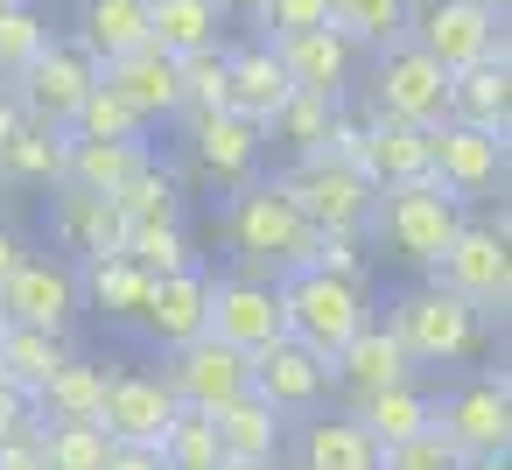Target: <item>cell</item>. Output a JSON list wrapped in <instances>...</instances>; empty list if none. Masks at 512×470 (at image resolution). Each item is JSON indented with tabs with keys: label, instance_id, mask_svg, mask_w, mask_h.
<instances>
[{
	"label": "cell",
	"instance_id": "cell-1",
	"mask_svg": "<svg viewBox=\"0 0 512 470\" xmlns=\"http://www.w3.org/2000/svg\"><path fill=\"white\" fill-rule=\"evenodd\" d=\"M225 239L239 246V274L253 281H281L295 267H309V246H316V225L295 211V197L274 183H239L232 211H225Z\"/></svg>",
	"mask_w": 512,
	"mask_h": 470
},
{
	"label": "cell",
	"instance_id": "cell-2",
	"mask_svg": "<svg viewBox=\"0 0 512 470\" xmlns=\"http://www.w3.org/2000/svg\"><path fill=\"white\" fill-rule=\"evenodd\" d=\"M274 295H281L288 337H295L309 358H323V365H337V351L372 323L365 288H358V281H337V274H316V267L281 274V281H274Z\"/></svg>",
	"mask_w": 512,
	"mask_h": 470
},
{
	"label": "cell",
	"instance_id": "cell-3",
	"mask_svg": "<svg viewBox=\"0 0 512 470\" xmlns=\"http://www.w3.org/2000/svg\"><path fill=\"white\" fill-rule=\"evenodd\" d=\"M463 204L435 183V176H421V183H400V190H379V204H372V239L393 253V260H407V267H435L442 253H449V239L463 232Z\"/></svg>",
	"mask_w": 512,
	"mask_h": 470
},
{
	"label": "cell",
	"instance_id": "cell-4",
	"mask_svg": "<svg viewBox=\"0 0 512 470\" xmlns=\"http://www.w3.org/2000/svg\"><path fill=\"white\" fill-rule=\"evenodd\" d=\"M393 337L407 344V358L428 372V365H463V358H484V344H491V323L470 309V302H456L449 288H435V281H421V288H407L400 302H393Z\"/></svg>",
	"mask_w": 512,
	"mask_h": 470
},
{
	"label": "cell",
	"instance_id": "cell-5",
	"mask_svg": "<svg viewBox=\"0 0 512 470\" xmlns=\"http://www.w3.org/2000/svg\"><path fill=\"white\" fill-rule=\"evenodd\" d=\"M435 288H449L456 302H470L484 323H505V302H512V246H505V218L498 225H470L449 239V253L428 267Z\"/></svg>",
	"mask_w": 512,
	"mask_h": 470
},
{
	"label": "cell",
	"instance_id": "cell-6",
	"mask_svg": "<svg viewBox=\"0 0 512 470\" xmlns=\"http://www.w3.org/2000/svg\"><path fill=\"white\" fill-rule=\"evenodd\" d=\"M92 85H99V64H92L71 36H50V43L36 50V64L15 78V106H22L29 127L71 134V120H78V106H85Z\"/></svg>",
	"mask_w": 512,
	"mask_h": 470
},
{
	"label": "cell",
	"instance_id": "cell-7",
	"mask_svg": "<svg viewBox=\"0 0 512 470\" xmlns=\"http://www.w3.org/2000/svg\"><path fill=\"white\" fill-rule=\"evenodd\" d=\"M372 120H400V127L435 134L449 120V71L435 57H421L414 43L379 50V64H372Z\"/></svg>",
	"mask_w": 512,
	"mask_h": 470
},
{
	"label": "cell",
	"instance_id": "cell-8",
	"mask_svg": "<svg viewBox=\"0 0 512 470\" xmlns=\"http://www.w3.org/2000/svg\"><path fill=\"white\" fill-rule=\"evenodd\" d=\"M407 43L421 57H435L449 78L456 71H477V64H505V22L470 8V0H428V8L414 15Z\"/></svg>",
	"mask_w": 512,
	"mask_h": 470
},
{
	"label": "cell",
	"instance_id": "cell-9",
	"mask_svg": "<svg viewBox=\"0 0 512 470\" xmlns=\"http://www.w3.org/2000/svg\"><path fill=\"white\" fill-rule=\"evenodd\" d=\"M281 190L295 197V211H302L316 232H351V239H365V225H372V204H379V190H372L358 169L330 162V155H309V162H295V169L281 176Z\"/></svg>",
	"mask_w": 512,
	"mask_h": 470
},
{
	"label": "cell",
	"instance_id": "cell-10",
	"mask_svg": "<svg viewBox=\"0 0 512 470\" xmlns=\"http://www.w3.org/2000/svg\"><path fill=\"white\" fill-rule=\"evenodd\" d=\"M78 267L57 260V253H22V267L8 274V288H0V323H29V330H57L71 337L78 323Z\"/></svg>",
	"mask_w": 512,
	"mask_h": 470
},
{
	"label": "cell",
	"instance_id": "cell-11",
	"mask_svg": "<svg viewBox=\"0 0 512 470\" xmlns=\"http://www.w3.org/2000/svg\"><path fill=\"white\" fill-rule=\"evenodd\" d=\"M162 379H169L176 407L218 414V407H232L239 393H253V358L232 351V344H218V337H197V344L169 351V372H162Z\"/></svg>",
	"mask_w": 512,
	"mask_h": 470
},
{
	"label": "cell",
	"instance_id": "cell-12",
	"mask_svg": "<svg viewBox=\"0 0 512 470\" xmlns=\"http://www.w3.org/2000/svg\"><path fill=\"white\" fill-rule=\"evenodd\" d=\"M435 428H442L463 456L512 449V379H505V372H477V379H463L449 400H435Z\"/></svg>",
	"mask_w": 512,
	"mask_h": 470
},
{
	"label": "cell",
	"instance_id": "cell-13",
	"mask_svg": "<svg viewBox=\"0 0 512 470\" xmlns=\"http://www.w3.org/2000/svg\"><path fill=\"white\" fill-rule=\"evenodd\" d=\"M428 176L470 211L477 197H491L498 183H505V141L498 134H477V127H456V120H442L435 134H428Z\"/></svg>",
	"mask_w": 512,
	"mask_h": 470
},
{
	"label": "cell",
	"instance_id": "cell-14",
	"mask_svg": "<svg viewBox=\"0 0 512 470\" xmlns=\"http://www.w3.org/2000/svg\"><path fill=\"white\" fill-rule=\"evenodd\" d=\"M211 337L232 344V351H246V358H260L267 344H281V337H288V316H281L274 281L225 274V281L211 288Z\"/></svg>",
	"mask_w": 512,
	"mask_h": 470
},
{
	"label": "cell",
	"instance_id": "cell-15",
	"mask_svg": "<svg viewBox=\"0 0 512 470\" xmlns=\"http://www.w3.org/2000/svg\"><path fill=\"white\" fill-rule=\"evenodd\" d=\"M50 232H57L64 253H78L71 267H92V260H120V253H127V218H120V204H113V197H92V190H78V183L50 190Z\"/></svg>",
	"mask_w": 512,
	"mask_h": 470
},
{
	"label": "cell",
	"instance_id": "cell-16",
	"mask_svg": "<svg viewBox=\"0 0 512 470\" xmlns=\"http://www.w3.org/2000/svg\"><path fill=\"white\" fill-rule=\"evenodd\" d=\"M211 288H218V274H211V267L162 274V281H155V295H148V316H141L148 344H155V351H183V344L211 337Z\"/></svg>",
	"mask_w": 512,
	"mask_h": 470
},
{
	"label": "cell",
	"instance_id": "cell-17",
	"mask_svg": "<svg viewBox=\"0 0 512 470\" xmlns=\"http://www.w3.org/2000/svg\"><path fill=\"white\" fill-rule=\"evenodd\" d=\"M323 393H330V365L323 358H309L295 337H281V344H267L260 358H253V400H267L281 421H309L316 407H323Z\"/></svg>",
	"mask_w": 512,
	"mask_h": 470
},
{
	"label": "cell",
	"instance_id": "cell-18",
	"mask_svg": "<svg viewBox=\"0 0 512 470\" xmlns=\"http://www.w3.org/2000/svg\"><path fill=\"white\" fill-rule=\"evenodd\" d=\"M176 414H183V407H176V393H169L162 372H113L106 407H99V428H106L113 442H148V449H155Z\"/></svg>",
	"mask_w": 512,
	"mask_h": 470
},
{
	"label": "cell",
	"instance_id": "cell-19",
	"mask_svg": "<svg viewBox=\"0 0 512 470\" xmlns=\"http://www.w3.org/2000/svg\"><path fill=\"white\" fill-rule=\"evenodd\" d=\"M267 50H274V64L288 71V85H295V92L344 106V85H351V57H358V50H351L344 36H330V29H302V36H274Z\"/></svg>",
	"mask_w": 512,
	"mask_h": 470
},
{
	"label": "cell",
	"instance_id": "cell-20",
	"mask_svg": "<svg viewBox=\"0 0 512 470\" xmlns=\"http://www.w3.org/2000/svg\"><path fill=\"white\" fill-rule=\"evenodd\" d=\"M190 148H197V169L211 183H253L260 176V155H267V134L239 113H190Z\"/></svg>",
	"mask_w": 512,
	"mask_h": 470
},
{
	"label": "cell",
	"instance_id": "cell-21",
	"mask_svg": "<svg viewBox=\"0 0 512 470\" xmlns=\"http://www.w3.org/2000/svg\"><path fill=\"white\" fill-rule=\"evenodd\" d=\"M99 85H113L148 127L155 120H183V64L176 57H162V50H134V57H120V64H106L99 71Z\"/></svg>",
	"mask_w": 512,
	"mask_h": 470
},
{
	"label": "cell",
	"instance_id": "cell-22",
	"mask_svg": "<svg viewBox=\"0 0 512 470\" xmlns=\"http://www.w3.org/2000/svg\"><path fill=\"white\" fill-rule=\"evenodd\" d=\"M288 71L274 64V50L267 43H246V50H225V113H239V120H253L260 134L274 127V113L288 106Z\"/></svg>",
	"mask_w": 512,
	"mask_h": 470
},
{
	"label": "cell",
	"instance_id": "cell-23",
	"mask_svg": "<svg viewBox=\"0 0 512 470\" xmlns=\"http://www.w3.org/2000/svg\"><path fill=\"white\" fill-rule=\"evenodd\" d=\"M344 414H351V421L379 442V456H386V449L414 442L421 428H435V393H428L421 379H400V386H379V393H351Z\"/></svg>",
	"mask_w": 512,
	"mask_h": 470
},
{
	"label": "cell",
	"instance_id": "cell-24",
	"mask_svg": "<svg viewBox=\"0 0 512 470\" xmlns=\"http://www.w3.org/2000/svg\"><path fill=\"white\" fill-rule=\"evenodd\" d=\"M330 379H344L351 393H379V386H400V379H421V365L407 358V344L393 337V323H365L344 351H337V365H330Z\"/></svg>",
	"mask_w": 512,
	"mask_h": 470
},
{
	"label": "cell",
	"instance_id": "cell-25",
	"mask_svg": "<svg viewBox=\"0 0 512 470\" xmlns=\"http://www.w3.org/2000/svg\"><path fill=\"white\" fill-rule=\"evenodd\" d=\"M211 435H218V456H225V463H281L288 421H281L267 400L239 393L232 407H218V414H211Z\"/></svg>",
	"mask_w": 512,
	"mask_h": 470
},
{
	"label": "cell",
	"instance_id": "cell-26",
	"mask_svg": "<svg viewBox=\"0 0 512 470\" xmlns=\"http://www.w3.org/2000/svg\"><path fill=\"white\" fill-rule=\"evenodd\" d=\"M295 470H379V442L337 414V407H316L302 421V449H295Z\"/></svg>",
	"mask_w": 512,
	"mask_h": 470
},
{
	"label": "cell",
	"instance_id": "cell-27",
	"mask_svg": "<svg viewBox=\"0 0 512 470\" xmlns=\"http://www.w3.org/2000/svg\"><path fill=\"white\" fill-rule=\"evenodd\" d=\"M449 120L512 141V64H477L449 78Z\"/></svg>",
	"mask_w": 512,
	"mask_h": 470
},
{
	"label": "cell",
	"instance_id": "cell-28",
	"mask_svg": "<svg viewBox=\"0 0 512 470\" xmlns=\"http://www.w3.org/2000/svg\"><path fill=\"white\" fill-rule=\"evenodd\" d=\"M106 386H113V365H99V358H78V351H71V358L36 386V421H99Z\"/></svg>",
	"mask_w": 512,
	"mask_h": 470
},
{
	"label": "cell",
	"instance_id": "cell-29",
	"mask_svg": "<svg viewBox=\"0 0 512 470\" xmlns=\"http://www.w3.org/2000/svg\"><path fill=\"white\" fill-rule=\"evenodd\" d=\"M71 43H78L99 71L120 64V57H134V50L148 43V0H85V22H78Z\"/></svg>",
	"mask_w": 512,
	"mask_h": 470
},
{
	"label": "cell",
	"instance_id": "cell-30",
	"mask_svg": "<svg viewBox=\"0 0 512 470\" xmlns=\"http://www.w3.org/2000/svg\"><path fill=\"white\" fill-rule=\"evenodd\" d=\"M225 43V15L211 0H148V50L162 57H197V50H218Z\"/></svg>",
	"mask_w": 512,
	"mask_h": 470
},
{
	"label": "cell",
	"instance_id": "cell-31",
	"mask_svg": "<svg viewBox=\"0 0 512 470\" xmlns=\"http://www.w3.org/2000/svg\"><path fill=\"white\" fill-rule=\"evenodd\" d=\"M148 295H155V274H141L127 253L78 267V302L99 309L106 323H141V316H148Z\"/></svg>",
	"mask_w": 512,
	"mask_h": 470
},
{
	"label": "cell",
	"instance_id": "cell-32",
	"mask_svg": "<svg viewBox=\"0 0 512 470\" xmlns=\"http://www.w3.org/2000/svg\"><path fill=\"white\" fill-rule=\"evenodd\" d=\"M428 176V134L400 127V120H365V183L372 190H400Z\"/></svg>",
	"mask_w": 512,
	"mask_h": 470
},
{
	"label": "cell",
	"instance_id": "cell-33",
	"mask_svg": "<svg viewBox=\"0 0 512 470\" xmlns=\"http://www.w3.org/2000/svg\"><path fill=\"white\" fill-rule=\"evenodd\" d=\"M0 183H29V190H64L71 183V134L22 127L0 155Z\"/></svg>",
	"mask_w": 512,
	"mask_h": 470
},
{
	"label": "cell",
	"instance_id": "cell-34",
	"mask_svg": "<svg viewBox=\"0 0 512 470\" xmlns=\"http://www.w3.org/2000/svg\"><path fill=\"white\" fill-rule=\"evenodd\" d=\"M148 162V141H71V183L92 197H120Z\"/></svg>",
	"mask_w": 512,
	"mask_h": 470
},
{
	"label": "cell",
	"instance_id": "cell-35",
	"mask_svg": "<svg viewBox=\"0 0 512 470\" xmlns=\"http://www.w3.org/2000/svg\"><path fill=\"white\" fill-rule=\"evenodd\" d=\"M64 358H71V337L29 330V323H0V379H15L29 400H36V386H43Z\"/></svg>",
	"mask_w": 512,
	"mask_h": 470
},
{
	"label": "cell",
	"instance_id": "cell-36",
	"mask_svg": "<svg viewBox=\"0 0 512 470\" xmlns=\"http://www.w3.org/2000/svg\"><path fill=\"white\" fill-rule=\"evenodd\" d=\"M330 36L351 50H393L407 43V0H330Z\"/></svg>",
	"mask_w": 512,
	"mask_h": 470
},
{
	"label": "cell",
	"instance_id": "cell-37",
	"mask_svg": "<svg viewBox=\"0 0 512 470\" xmlns=\"http://www.w3.org/2000/svg\"><path fill=\"white\" fill-rule=\"evenodd\" d=\"M120 218H127V232H141V225H183V183L162 169V162H148L120 197Z\"/></svg>",
	"mask_w": 512,
	"mask_h": 470
},
{
	"label": "cell",
	"instance_id": "cell-38",
	"mask_svg": "<svg viewBox=\"0 0 512 470\" xmlns=\"http://www.w3.org/2000/svg\"><path fill=\"white\" fill-rule=\"evenodd\" d=\"M113 435L99 421H43V470H106Z\"/></svg>",
	"mask_w": 512,
	"mask_h": 470
},
{
	"label": "cell",
	"instance_id": "cell-39",
	"mask_svg": "<svg viewBox=\"0 0 512 470\" xmlns=\"http://www.w3.org/2000/svg\"><path fill=\"white\" fill-rule=\"evenodd\" d=\"M71 141H148V120L113 92V85H92L78 120H71Z\"/></svg>",
	"mask_w": 512,
	"mask_h": 470
},
{
	"label": "cell",
	"instance_id": "cell-40",
	"mask_svg": "<svg viewBox=\"0 0 512 470\" xmlns=\"http://www.w3.org/2000/svg\"><path fill=\"white\" fill-rule=\"evenodd\" d=\"M330 120H337V106L330 99H309V92H288V106L274 113V141L295 155V162H309V155H323V141H330Z\"/></svg>",
	"mask_w": 512,
	"mask_h": 470
},
{
	"label": "cell",
	"instance_id": "cell-41",
	"mask_svg": "<svg viewBox=\"0 0 512 470\" xmlns=\"http://www.w3.org/2000/svg\"><path fill=\"white\" fill-rule=\"evenodd\" d=\"M127 260H134L141 274H155V281H162V274H183V267H204L183 225H141V232H127Z\"/></svg>",
	"mask_w": 512,
	"mask_h": 470
},
{
	"label": "cell",
	"instance_id": "cell-42",
	"mask_svg": "<svg viewBox=\"0 0 512 470\" xmlns=\"http://www.w3.org/2000/svg\"><path fill=\"white\" fill-rule=\"evenodd\" d=\"M162 470H218L225 456H218V435H211V414H176L169 428H162Z\"/></svg>",
	"mask_w": 512,
	"mask_h": 470
},
{
	"label": "cell",
	"instance_id": "cell-43",
	"mask_svg": "<svg viewBox=\"0 0 512 470\" xmlns=\"http://www.w3.org/2000/svg\"><path fill=\"white\" fill-rule=\"evenodd\" d=\"M50 43V22L36 15V0H15L0 8V78H22L36 64V50Z\"/></svg>",
	"mask_w": 512,
	"mask_h": 470
},
{
	"label": "cell",
	"instance_id": "cell-44",
	"mask_svg": "<svg viewBox=\"0 0 512 470\" xmlns=\"http://www.w3.org/2000/svg\"><path fill=\"white\" fill-rule=\"evenodd\" d=\"M183 113H225V43L183 57Z\"/></svg>",
	"mask_w": 512,
	"mask_h": 470
},
{
	"label": "cell",
	"instance_id": "cell-45",
	"mask_svg": "<svg viewBox=\"0 0 512 470\" xmlns=\"http://www.w3.org/2000/svg\"><path fill=\"white\" fill-rule=\"evenodd\" d=\"M379 470H470V456H463L442 428H421L414 442L386 449V456H379Z\"/></svg>",
	"mask_w": 512,
	"mask_h": 470
},
{
	"label": "cell",
	"instance_id": "cell-46",
	"mask_svg": "<svg viewBox=\"0 0 512 470\" xmlns=\"http://www.w3.org/2000/svg\"><path fill=\"white\" fill-rule=\"evenodd\" d=\"M253 22L267 29L260 43H274V36H302V29H330V0H267Z\"/></svg>",
	"mask_w": 512,
	"mask_h": 470
},
{
	"label": "cell",
	"instance_id": "cell-47",
	"mask_svg": "<svg viewBox=\"0 0 512 470\" xmlns=\"http://www.w3.org/2000/svg\"><path fill=\"white\" fill-rule=\"evenodd\" d=\"M309 267H316V274H337V281H358V288H365V239H351V232H316V246H309Z\"/></svg>",
	"mask_w": 512,
	"mask_h": 470
},
{
	"label": "cell",
	"instance_id": "cell-48",
	"mask_svg": "<svg viewBox=\"0 0 512 470\" xmlns=\"http://www.w3.org/2000/svg\"><path fill=\"white\" fill-rule=\"evenodd\" d=\"M0 470H43V421L0 435Z\"/></svg>",
	"mask_w": 512,
	"mask_h": 470
},
{
	"label": "cell",
	"instance_id": "cell-49",
	"mask_svg": "<svg viewBox=\"0 0 512 470\" xmlns=\"http://www.w3.org/2000/svg\"><path fill=\"white\" fill-rule=\"evenodd\" d=\"M36 421V400L15 386V379H0V435H15V428H29Z\"/></svg>",
	"mask_w": 512,
	"mask_h": 470
},
{
	"label": "cell",
	"instance_id": "cell-50",
	"mask_svg": "<svg viewBox=\"0 0 512 470\" xmlns=\"http://www.w3.org/2000/svg\"><path fill=\"white\" fill-rule=\"evenodd\" d=\"M106 470H162V449H148V442H113Z\"/></svg>",
	"mask_w": 512,
	"mask_h": 470
},
{
	"label": "cell",
	"instance_id": "cell-51",
	"mask_svg": "<svg viewBox=\"0 0 512 470\" xmlns=\"http://www.w3.org/2000/svg\"><path fill=\"white\" fill-rule=\"evenodd\" d=\"M22 127H29V120H22V106H15V92H8V85H0V155H8V141H15Z\"/></svg>",
	"mask_w": 512,
	"mask_h": 470
},
{
	"label": "cell",
	"instance_id": "cell-52",
	"mask_svg": "<svg viewBox=\"0 0 512 470\" xmlns=\"http://www.w3.org/2000/svg\"><path fill=\"white\" fill-rule=\"evenodd\" d=\"M15 267H22V239L0 225V288H8V274H15Z\"/></svg>",
	"mask_w": 512,
	"mask_h": 470
},
{
	"label": "cell",
	"instance_id": "cell-53",
	"mask_svg": "<svg viewBox=\"0 0 512 470\" xmlns=\"http://www.w3.org/2000/svg\"><path fill=\"white\" fill-rule=\"evenodd\" d=\"M211 8H218V15H260L267 0H211Z\"/></svg>",
	"mask_w": 512,
	"mask_h": 470
},
{
	"label": "cell",
	"instance_id": "cell-54",
	"mask_svg": "<svg viewBox=\"0 0 512 470\" xmlns=\"http://www.w3.org/2000/svg\"><path fill=\"white\" fill-rule=\"evenodd\" d=\"M470 8H484V15H498V22H505V8H512V0H470Z\"/></svg>",
	"mask_w": 512,
	"mask_h": 470
},
{
	"label": "cell",
	"instance_id": "cell-55",
	"mask_svg": "<svg viewBox=\"0 0 512 470\" xmlns=\"http://www.w3.org/2000/svg\"><path fill=\"white\" fill-rule=\"evenodd\" d=\"M218 470H281V463H218Z\"/></svg>",
	"mask_w": 512,
	"mask_h": 470
},
{
	"label": "cell",
	"instance_id": "cell-56",
	"mask_svg": "<svg viewBox=\"0 0 512 470\" xmlns=\"http://www.w3.org/2000/svg\"><path fill=\"white\" fill-rule=\"evenodd\" d=\"M0 8H15V0H0Z\"/></svg>",
	"mask_w": 512,
	"mask_h": 470
}]
</instances>
